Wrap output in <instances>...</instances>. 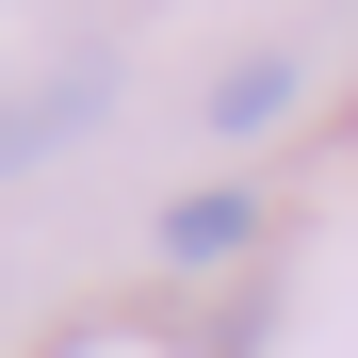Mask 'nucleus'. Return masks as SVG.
<instances>
[{
	"mask_svg": "<svg viewBox=\"0 0 358 358\" xmlns=\"http://www.w3.org/2000/svg\"><path fill=\"white\" fill-rule=\"evenodd\" d=\"M98 98H114V66H98V49H82V66H49L33 98H0V179H17V163H49L66 131H98Z\"/></svg>",
	"mask_w": 358,
	"mask_h": 358,
	"instance_id": "f257e3e1",
	"label": "nucleus"
},
{
	"mask_svg": "<svg viewBox=\"0 0 358 358\" xmlns=\"http://www.w3.org/2000/svg\"><path fill=\"white\" fill-rule=\"evenodd\" d=\"M293 82H310L293 49H245V66L212 82V131H277V114H293Z\"/></svg>",
	"mask_w": 358,
	"mask_h": 358,
	"instance_id": "f03ea898",
	"label": "nucleus"
},
{
	"mask_svg": "<svg viewBox=\"0 0 358 358\" xmlns=\"http://www.w3.org/2000/svg\"><path fill=\"white\" fill-rule=\"evenodd\" d=\"M245 228H261V196H179L163 212V261H228Z\"/></svg>",
	"mask_w": 358,
	"mask_h": 358,
	"instance_id": "7ed1b4c3",
	"label": "nucleus"
}]
</instances>
